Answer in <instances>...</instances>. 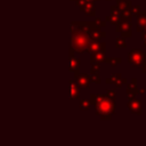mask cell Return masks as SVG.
I'll list each match as a JSON object with an SVG mask.
<instances>
[{
	"label": "cell",
	"instance_id": "obj_1",
	"mask_svg": "<svg viewBox=\"0 0 146 146\" xmlns=\"http://www.w3.org/2000/svg\"><path fill=\"white\" fill-rule=\"evenodd\" d=\"M90 103L95 105L96 114L100 115L102 120H111L112 114L115 113V99L106 95H90Z\"/></svg>",
	"mask_w": 146,
	"mask_h": 146
},
{
	"label": "cell",
	"instance_id": "obj_2",
	"mask_svg": "<svg viewBox=\"0 0 146 146\" xmlns=\"http://www.w3.org/2000/svg\"><path fill=\"white\" fill-rule=\"evenodd\" d=\"M90 41H91V39H90L89 33L76 31V32L72 33V36H71V47L76 52H84V51H87Z\"/></svg>",
	"mask_w": 146,
	"mask_h": 146
},
{
	"label": "cell",
	"instance_id": "obj_3",
	"mask_svg": "<svg viewBox=\"0 0 146 146\" xmlns=\"http://www.w3.org/2000/svg\"><path fill=\"white\" fill-rule=\"evenodd\" d=\"M128 60L133 67H141L145 64L146 55L140 49H132L128 55Z\"/></svg>",
	"mask_w": 146,
	"mask_h": 146
},
{
	"label": "cell",
	"instance_id": "obj_4",
	"mask_svg": "<svg viewBox=\"0 0 146 146\" xmlns=\"http://www.w3.org/2000/svg\"><path fill=\"white\" fill-rule=\"evenodd\" d=\"M128 108L132 112V113H135V114H141L143 113V105H141V102L139 100V99H137V98H130V100L128 102Z\"/></svg>",
	"mask_w": 146,
	"mask_h": 146
},
{
	"label": "cell",
	"instance_id": "obj_5",
	"mask_svg": "<svg viewBox=\"0 0 146 146\" xmlns=\"http://www.w3.org/2000/svg\"><path fill=\"white\" fill-rule=\"evenodd\" d=\"M116 25H117L116 31H117V32H121L123 38H129V36L131 35V31H130V21H122V19H121V23H117Z\"/></svg>",
	"mask_w": 146,
	"mask_h": 146
},
{
	"label": "cell",
	"instance_id": "obj_6",
	"mask_svg": "<svg viewBox=\"0 0 146 146\" xmlns=\"http://www.w3.org/2000/svg\"><path fill=\"white\" fill-rule=\"evenodd\" d=\"M71 60H70V70L74 72V74L76 75L78 73H80L79 68H80V59L75 58L74 56V49L71 47Z\"/></svg>",
	"mask_w": 146,
	"mask_h": 146
},
{
	"label": "cell",
	"instance_id": "obj_7",
	"mask_svg": "<svg viewBox=\"0 0 146 146\" xmlns=\"http://www.w3.org/2000/svg\"><path fill=\"white\" fill-rule=\"evenodd\" d=\"M87 51L89 52H95V51H106V44L104 42H98V41H90Z\"/></svg>",
	"mask_w": 146,
	"mask_h": 146
},
{
	"label": "cell",
	"instance_id": "obj_8",
	"mask_svg": "<svg viewBox=\"0 0 146 146\" xmlns=\"http://www.w3.org/2000/svg\"><path fill=\"white\" fill-rule=\"evenodd\" d=\"M75 79H76V84L80 87V88H88L89 87V83H90V78L87 75V74H81V73H78L75 75Z\"/></svg>",
	"mask_w": 146,
	"mask_h": 146
},
{
	"label": "cell",
	"instance_id": "obj_9",
	"mask_svg": "<svg viewBox=\"0 0 146 146\" xmlns=\"http://www.w3.org/2000/svg\"><path fill=\"white\" fill-rule=\"evenodd\" d=\"M127 81V79H122V76H121V74H115V75H112L110 79H107L106 80V83H114L117 88H120L124 82Z\"/></svg>",
	"mask_w": 146,
	"mask_h": 146
},
{
	"label": "cell",
	"instance_id": "obj_10",
	"mask_svg": "<svg viewBox=\"0 0 146 146\" xmlns=\"http://www.w3.org/2000/svg\"><path fill=\"white\" fill-rule=\"evenodd\" d=\"M136 84H137V79H132L131 82L128 84V88H127V96L128 98H132L136 96V94H138V90L136 89Z\"/></svg>",
	"mask_w": 146,
	"mask_h": 146
},
{
	"label": "cell",
	"instance_id": "obj_11",
	"mask_svg": "<svg viewBox=\"0 0 146 146\" xmlns=\"http://www.w3.org/2000/svg\"><path fill=\"white\" fill-rule=\"evenodd\" d=\"M105 60H106V57H105V52L104 51H95V52H92V55L90 57L91 64L102 63V62H105Z\"/></svg>",
	"mask_w": 146,
	"mask_h": 146
},
{
	"label": "cell",
	"instance_id": "obj_12",
	"mask_svg": "<svg viewBox=\"0 0 146 146\" xmlns=\"http://www.w3.org/2000/svg\"><path fill=\"white\" fill-rule=\"evenodd\" d=\"M70 88H71V92H70V97L71 99H78L80 91H79V86L76 84V82L74 80L70 81Z\"/></svg>",
	"mask_w": 146,
	"mask_h": 146
},
{
	"label": "cell",
	"instance_id": "obj_13",
	"mask_svg": "<svg viewBox=\"0 0 146 146\" xmlns=\"http://www.w3.org/2000/svg\"><path fill=\"white\" fill-rule=\"evenodd\" d=\"M89 35H90L91 41H99L103 36L106 35V33L103 32V31H100L99 29H94V30H91V31L89 32Z\"/></svg>",
	"mask_w": 146,
	"mask_h": 146
},
{
	"label": "cell",
	"instance_id": "obj_14",
	"mask_svg": "<svg viewBox=\"0 0 146 146\" xmlns=\"http://www.w3.org/2000/svg\"><path fill=\"white\" fill-rule=\"evenodd\" d=\"M146 26V11H140L138 15V31L145 30Z\"/></svg>",
	"mask_w": 146,
	"mask_h": 146
},
{
	"label": "cell",
	"instance_id": "obj_15",
	"mask_svg": "<svg viewBox=\"0 0 146 146\" xmlns=\"http://www.w3.org/2000/svg\"><path fill=\"white\" fill-rule=\"evenodd\" d=\"M87 15L89 16H94L95 15V6H94V1H87V3L84 5L83 9H82Z\"/></svg>",
	"mask_w": 146,
	"mask_h": 146
},
{
	"label": "cell",
	"instance_id": "obj_16",
	"mask_svg": "<svg viewBox=\"0 0 146 146\" xmlns=\"http://www.w3.org/2000/svg\"><path fill=\"white\" fill-rule=\"evenodd\" d=\"M117 7L120 8V10L129 9V8H131V2L128 1V0H119L117 1Z\"/></svg>",
	"mask_w": 146,
	"mask_h": 146
},
{
	"label": "cell",
	"instance_id": "obj_17",
	"mask_svg": "<svg viewBox=\"0 0 146 146\" xmlns=\"http://www.w3.org/2000/svg\"><path fill=\"white\" fill-rule=\"evenodd\" d=\"M115 46L117 48H125L127 47V42H125V39L123 36H120V38H116L115 40Z\"/></svg>",
	"mask_w": 146,
	"mask_h": 146
},
{
	"label": "cell",
	"instance_id": "obj_18",
	"mask_svg": "<svg viewBox=\"0 0 146 146\" xmlns=\"http://www.w3.org/2000/svg\"><path fill=\"white\" fill-rule=\"evenodd\" d=\"M90 82H94V83H100L99 74H98V73H91V76H90Z\"/></svg>",
	"mask_w": 146,
	"mask_h": 146
},
{
	"label": "cell",
	"instance_id": "obj_19",
	"mask_svg": "<svg viewBox=\"0 0 146 146\" xmlns=\"http://www.w3.org/2000/svg\"><path fill=\"white\" fill-rule=\"evenodd\" d=\"M89 106H90L89 100H87V99H82V100L80 102V108H81V110H88Z\"/></svg>",
	"mask_w": 146,
	"mask_h": 146
},
{
	"label": "cell",
	"instance_id": "obj_20",
	"mask_svg": "<svg viewBox=\"0 0 146 146\" xmlns=\"http://www.w3.org/2000/svg\"><path fill=\"white\" fill-rule=\"evenodd\" d=\"M106 62H107L111 66H115L117 63H120V62H121V58H107V59H106Z\"/></svg>",
	"mask_w": 146,
	"mask_h": 146
},
{
	"label": "cell",
	"instance_id": "obj_21",
	"mask_svg": "<svg viewBox=\"0 0 146 146\" xmlns=\"http://www.w3.org/2000/svg\"><path fill=\"white\" fill-rule=\"evenodd\" d=\"M90 73H99V63L92 64V66L90 68Z\"/></svg>",
	"mask_w": 146,
	"mask_h": 146
},
{
	"label": "cell",
	"instance_id": "obj_22",
	"mask_svg": "<svg viewBox=\"0 0 146 146\" xmlns=\"http://www.w3.org/2000/svg\"><path fill=\"white\" fill-rule=\"evenodd\" d=\"M130 9H131V13H132V15H136V16H138V15H139V13L141 11V9H140V7H139V6H135V7H131Z\"/></svg>",
	"mask_w": 146,
	"mask_h": 146
},
{
	"label": "cell",
	"instance_id": "obj_23",
	"mask_svg": "<svg viewBox=\"0 0 146 146\" xmlns=\"http://www.w3.org/2000/svg\"><path fill=\"white\" fill-rule=\"evenodd\" d=\"M106 96L110 97V98H112V99H115V91L114 90H107Z\"/></svg>",
	"mask_w": 146,
	"mask_h": 146
},
{
	"label": "cell",
	"instance_id": "obj_24",
	"mask_svg": "<svg viewBox=\"0 0 146 146\" xmlns=\"http://www.w3.org/2000/svg\"><path fill=\"white\" fill-rule=\"evenodd\" d=\"M95 24H96L98 27H103V26L105 25V22H102L99 18H96V21H95Z\"/></svg>",
	"mask_w": 146,
	"mask_h": 146
},
{
	"label": "cell",
	"instance_id": "obj_25",
	"mask_svg": "<svg viewBox=\"0 0 146 146\" xmlns=\"http://www.w3.org/2000/svg\"><path fill=\"white\" fill-rule=\"evenodd\" d=\"M143 41H144V46L146 47V32L143 33Z\"/></svg>",
	"mask_w": 146,
	"mask_h": 146
},
{
	"label": "cell",
	"instance_id": "obj_26",
	"mask_svg": "<svg viewBox=\"0 0 146 146\" xmlns=\"http://www.w3.org/2000/svg\"><path fill=\"white\" fill-rule=\"evenodd\" d=\"M141 70H143L144 73H146V64H144V65L141 66Z\"/></svg>",
	"mask_w": 146,
	"mask_h": 146
},
{
	"label": "cell",
	"instance_id": "obj_27",
	"mask_svg": "<svg viewBox=\"0 0 146 146\" xmlns=\"http://www.w3.org/2000/svg\"><path fill=\"white\" fill-rule=\"evenodd\" d=\"M87 1H98V0H87Z\"/></svg>",
	"mask_w": 146,
	"mask_h": 146
},
{
	"label": "cell",
	"instance_id": "obj_28",
	"mask_svg": "<svg viewBox=\"0 0 146 146\" xmlns=\"http://www.w3.org/2000/svg\"><path fill=\"white\" fill-rule=\"evenodd\" d=\"M108 1H110V0H108Z\"/></svg>",
	"mask_w": 146,
	"mask_h": 146
}]
</instances>
